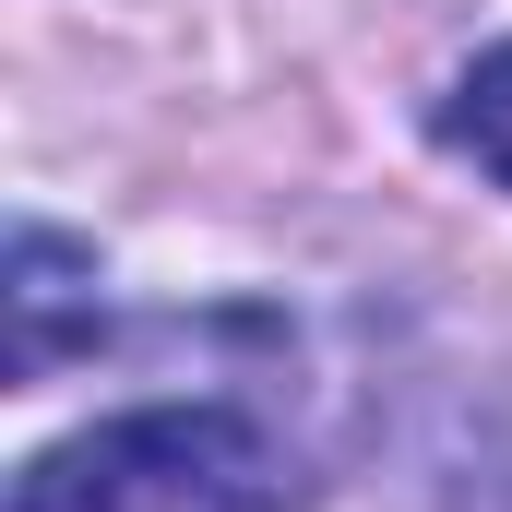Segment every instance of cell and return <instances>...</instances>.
Segmentation results:
<instances>
[{
	"label": "cell",
	"instance_id": "1",
	"mask_svg": "<svg viewBox=\"0 0 512 512\" xmlns=\"http://www.w3.org/2000/svg\"><path fill=\"white\" fill-rule=\"evenodd\" d=\"M12 512H298V465L239 405H143L36 453Z\"/></svg>",
	"mask_w": 512,
	"mask_h": 512
},
{
	"label": "cell",
	"instance_id": "2",
	"mask_svg": "<svg viewBox=\"0 0 512 512\" xmlns=\"http://www.w3.org/2000/svg\"><path fill=\"white\" fill-rule=\"evenodd\" d=\"M60 298H72V251H60L48 227H24V239H12V370H24V382L60 358Z\"/></svg>",
	"mask_w": 512,
	"mask_h": 512
},
{
	"label": "cell",
	"instance_id": "3",
	"mask_svg": "<svg viewBox=\"0 0 512 512\" xmlns=\"http://www.w3.org/2000/svg\"><path fill=\"white\" fill-rule=\"evenodd\" d=\"M441 143H453V155H477V167L512 191V48H489V60L441 96Z\"/></svg>",
	"mask_w": 512,
	"mask_h": 512
}]
</instances>
